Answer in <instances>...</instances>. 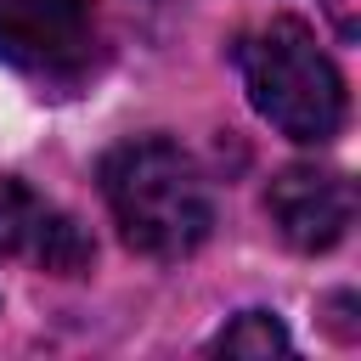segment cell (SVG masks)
<instances>
[{"label": "cell", "instance_id": "obj_1", "mask_svg": "<svg viewBox=\"0 0 361 361\" xmlns=\"http://www.w3.org/2000/svg\"><path fill=\"white\" fill-rule=\"evenodd\" d=\"M102 197L118 237L141 259H186L214 226L197 158L164 135H130L102 158Z\"/></svg>", "mask_w": 361, "mask_h": 361}, {"label": "cell", "instance_id": "obj_2", "mask_svg": "<svg viewBox=\"0 0 361 361\" xmlns=\"http://www.w3.org/2000/svg\"><path fill=\"white\" fill-rule=\"evenodd\" d=\"M237 68H243V90L254 113L276 135L305 141V147H322L338 135L344 79L299 17H271L265 28H254L237 45Z\"/></svg>", "mask_w": 361, "mask_h": 361}, {"label": "cell", "instance_id": "obj_6", "mask_svg": "<svg viewBox=\"0 0 361 361\" xmlns=\"http://www.w3.org/2000/svg\"><path fill=\"white\" fill-rule=\"evenodd\" d=\"M288 350L293 338L271 310H243L209 338V355H288Z\"/></svg>", "mask_w": 361, "mask_h": 361}, {"label": "cell", "instance_id": "obj_4", "mask_svg": "<svg viewBox=\"0 0 361 361\" xmlns=\"http://www.w3.org/2000/svg\"><path fill=\"white\" fill-rule=\"evenodd\" d=\"M265 214H271V226H276V237L288 248L327 254L333 243H344V231L355 220V186L338 169L288 164L265 192Z\"/></svg>", "mask_w": 361, "mask_h": 361}, {"label": "cell", "instance_id": "obj_7", "mask_svg": "<svg viewBox=\"0 0 361 361\" xmlns=\"http://www.w3.org/2000/svg\"><path fill=\"white\" fill-rule=\"evenodd\" d=\"M327 17H333V28H338V39H355V28H361V0H327Z\"/></svg>", "mask_w": 361, "mask_h": 361}, {"label": "cell", "instance_id": "obj_5", "mask_svg": "<svg viewBox=\"0 0 361 361\" xmlns=\"http://www.w3.org/2000/svg\"><path fill=\"white\" fill-rule=\"evenodd\" d=\"M0 259H28L51 276H79L96 259V243L68 209L45 203L17 175H0Z\"/></svg>", "mask_w": 361, "mask_h": 361}, {"label": "cell", "instance_id": "obj_3", "mask_svg": "<svg viewBox=\"0 0 361 361\" xmlns=\"http://www.w3.org/2000/svg\"><path fill=\"white\" fill-rule=\"evenodd\" d=\"M107 56L96 0H0V62L51 96H73Z\"/></svg>", "mask_w": 361, "mask_h": 361}]
</instances>
